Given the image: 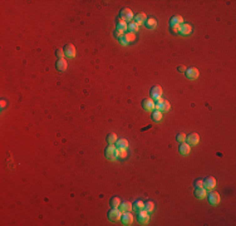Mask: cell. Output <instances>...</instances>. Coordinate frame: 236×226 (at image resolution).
Here are the masks:
<instances>
[{
  "instance_id": "6da1fadb",
  "label": "cell",
  "mask_w": 236,
  "mask_h": 226,
  "mask_svg": "<svg viewBox=\"0 0 236 226\" xmlns=\"http://www.w3.org/2000/svg\"><path fill=\"white\" fill-rule=\"evenodd\" d=\"M154 108L161 110V112H167V110L171 109V104H170L168 100L158 98V99H156V102H154Z\"/></svg>"
},
{
  "instance_id": "7a4b0ae2",
  "label": "cell",
  "mask_w": 236,
  "mask_h": 226,
  "mask_svg": "<svg viewBox=\"0 0 236 226\" xmlns=\"http://www.w3.org/2000/svg\"><path fill=\"white\" fill-rule=\"evenodd\" d=\"M104 155H106V158L111 160V161L117 160L118 158V148L114 145H108L104 151Z\"/></svg>"
},
{
  "instance_id": "3957f363",
  "label": "cell",
  "mask_w": 236,
  "mask_h": 226,
  "mask_svg": "<svg viewBox=\"0 0 236 226\" xmlns=\"http://www.w3.org/2000/svg\"><path fill=\"white\" fill-rule=\"evenodd\" d=\"M119 18H121V20H123V22H131L132 19H133V13H132V10L131 9H128V8H123L121 12H119Z\"/></svg>"
},
{
  "instance_id": "277c9868",
  "label": "cell",
  "mask_w": 236,
  "mask_h": 226,
  "mask_svg": "<svg viewBox=\"0 0 236 226\" xmlns=\"http://www.w3.org/2000/svg\"><path fill=\"white\" fill-rule=\"evenodd\" d=\"M121 216H122V211H121L119 208H112V210H109L108 213H107L108 220H111V221H113V222L121 220Z\"/></svg>"
},
{
  "instance_id": "5b68a950",
  "label": "cell",
  "mask_w": 236,
  "mask_h": 226,
  "mask_svg": "<svg viewBox=\"0 0 236 226\" xmlns=\"http://www.w3.org/2000/svg\"><path fill=\"white\" fill-rule=\"evenodd\" d=\"M151 98L152 99H158V98H161V95H162V87L161 85H153L152 88H151Z\"/></svg>"
},
{
  "instance_id": "8992f818",
  "label": "cell",
  "mask_w": 236,
  "mask_h": 226,
  "mask_svg": "<svg viewBox=\"0 0 236 226\" xmlns=\"http://www.w3.org/2000/svg\"><path fill=\"white\" fill-rule=\"evenodd\" d=\"M142 107L144 110L152 112V110H154V100L152 98H144L142 100Z\"/></svg>"
},
{
  "instance_id": "52a82bcc",
  "label": "cell",
  "mask_w": 236,
  "mask_h": 226,
  "mask_svg": "<svg viewBox=\"0 0 236 226\" xmlns=\"http://www.w3.org/2000/svg\"><path fill=\"white\" fill-rule=\"evenodd\" d=\"M134 39H136V35H134L133 33H124L123 37L119 39V42H121L122 45H128V44L132 43Z\"/></svg>"
},
{
  "instance_id": "ba28073f",
  "label": "cell",
  "mask_w": 236,
  "mask_h": 226,
  "mask_svg": "<svg viewBox=\"0 0 236 226\" xmlns=\"http://www.w3.org/2000/svg\"><path fill=\"white\" fill-rule=\"evenodd\" d=\"M220 201H221V197H220V193H218V192L212 191V192H210V193H208V202H210L212 206L218 205V203H220Z\"/></svg>"
},
{
  "instance_id": "9c48e42d",
  "label": "cell",
  "mask_w": 236,
  "mask_h": 226,
  "mask_svg": "<svg viewBox=\"0 0 236 226\" xmlns=\"http://www.w3.org/2000/svg\"><path fill=\"white\" fill-rule=\"evenodd\" d=\"M186 141L190 146H196L200 143V136L197 133H190L187 137H186Z\"/></svg>"
},
{
  "instance_id": "30bf717a",
  "label": "cell",
  "mask_w": 236,
  "mask_h": 226,
  "mask_svg": "<svg viewBox=\"0 0 236 226\" xmlns=\"http://www.w3.org/2000/svg\"><path fill=\"white\" fill-rule=\"evenodd\" d=\"M203 181V187L206 188V190H212L215 186H216V180H215V177H212V176H208V177H206L205 180H202Z\"/></svg>"
},
{
  "instance_id": "8fae6325",
  "label": "cell",
  "mask_w": 236,
  "mask_h": 226,
  "mask_svg": "<svg viewBox=\"0 0 236 226\" xmlns=\"http://www.w3.org/2000/svg\"><path fill=\"white\" fill-rule=\"evenodd\" d=\"M138 221H139L141 225L148 223V221H149V215H148V212H147L146 210L138 211Z\"/></svg>"
},
{
  "instance_id": "7c38bea8",
  "label": "cell",
  "mask_w": 236,
  "mask_h": 226,
  "mask_svg": "<svg viewBox=\"0 0 236 226\" xmlns=\"http://www.w3.org/2000/svg\"><path fill=\"white\" fill-rule=\"evenodd\" d=\"M121 221H122L123 225H132V222H133V215L131 213V211L123 212L122 216H121Z\"/></svg>"
},
{
  "instance_id": "4fadbf2b",
  "label": "cell",
  "mask_w": 236,
  "mask_h": 226,
  "mask_svg": "<svg viewBox=\"0 0 236 226\" xmlns=\"http://www.w3.org/2000/svg\"><path fill=\"white\" fill-rule=\"evenodd\" d=\"M178 33H180L181 35H190V34L192 33V27H191L190 24H187V23H182V24L180 25Z\"/></svg>"
},
{
  "instance_id": "5bb4252c",
  "label": "cell",
  "mask_w": 236,
  "mask_h": 226,
  "mask_svg": "<svg viewBox=\"0 0 236 226\" xmlns=\"http://www.w3.org/2000/svg\"><path fill=\"white\" fill-rule=\"evenodd\" d=\"M182 23H183V18H182L181 15H175V17H172L171 20H170V27H171V28H178Z\"/></svg>"
},
{
  "instance_id": "9a60e30c",
  "label": "cell",
  "mask_w": 236,
  "mask_h": 226,
  "mask_svg": "<svg viewBox=\"0 0 236 226\" xmlns=\"http://www.w3.org/2000/svg\"><path fill=\"white\" fill-rule=\"evenodd\" d=\"M64 55L68 57V58H74L75 57V48L73 44H67L64 47Z\"/></svg>"
},
{
  "instance_id": "2e32d148",
  "label": "cell",
  "mask_w": 236,
  "mask_h": 226,
  "mask_svg": "<svg viewBox=\"0 0 236 226\" xmlns=\"http://www.w3.org/2000/svg\"><path fill=\"white\" fill-rule=\"evenodd\" d=\"M185 74H186V77H187L188 79H197L198 75H200V72H198V69H196V68H188V69H186Z\"/></svg>"
},
{
  "instance_id": "e0dca14e",
  "label": "cell",
  "mask_w": 236,
  "mask_h": 226,
  "mask_svg": "<svg viewBox=\"0 0 236 226\" xmlns=\"http://www.w3.org/2000/svg\"><path fill=\"white\" fill-rule=\"evenodd\" d=\"M178 151H180V153L181 155H183V156H187L190 152H191V146L188 145V143H185V142H182L180 146H178Z\"/></svg>"
},
{
  "instance_id": "ac0fdd59",
  "label": "cell",
  "mask_w": 236,
  "mask_h": 226,
  "mask_svg": "<svg viewBox=\"0 0 236 226\" xmlns=\"http://www.w3.org/2000/svg\"><path fill=\"white\" fill-rule=\"evenodd\" d=\"M206 195H207V190H206L205 187H198V188L195 190V196H196L197 198H200V200L205 198Z\"/></svg>"
},
{
  "instance_id": "d6986e66",
  "label": "cell",
  "mask_w": 236,
  "mask_h": 226,
  "mask_svg": "<svg viewBox=\"0 0 236 226\" xmlns=\"http://www.w3.org/2000/svg\"><path fill=\"white\" fill-rule=\"evenodd\" d=\"M67 65H68V63H67V60L63 58V59H58L57 60V64H55V67H57V69L59 70V72H64L65 69H67Z\"/></svg>"
},
{
  "instance_id": "ffe728a7",
  "label": "cell",
  "mask_w": 236,
  "mask_h": 226,
  "mask_svg": "<svg viewBox=\"0 0 236 226\" xmlns=\"http://www.w3.org/2000/svg\"><path fill=\"white\" fill-rule=\"evenodd\" d=\"M116 147H117L118 150H127V148H128V141L124 140V138L117 140V142H116Z\"/></svg>"
},
{
  "instance_id": "44dd1931",
  "label": "cell",
  "mask_w": 236,
  "mask_h": 226,
  "mask_svg": "<svg viewBox=\"0 0 236 226\" xmlns=\"http://www.w3.org/2000/svg\"><path fill=\"white\" fill-rule=\"evenodd\" d=\"M152 121H153V122H160V121H162V112L158 110V109L152 110Z\"/></svg>"
},
{
  "instance_id": "7402d4cb",
  "label": "cell",
  "mask_w": 236,
  "mask_h": 226,
  "mask_svg": "<svg viewBox=\"0 0 236 226\" xmlns=\"http://www.w3.org/2000/svg\"><path fill=\"white\" fill-rule=\"evenodd\" d=\"M146 20H147V15H146L144 13H139V14H137V15L134 17V22H136L138 25L144 24Z\"/></svg>"
},
{
  "instance_id": "603a6c76",
  "label": "cell",
  "mask_w": 236,
  "mask_h": 226,
  "mask_svg": "<svg viewBox=\"0 0 236 226\" xmlns=\"http://www.w3.org/2000/svg\"><path fill=\"white\" fill-rule=\"evenodd\" d=\"M117 30L124 34V32H127V30H128V24H127L126 22H123V20H121V19H119V20H118V23H117Z\"/></svg>"
},
{
  "instance_id": "cb8c5ba5",
  "label": "cell",
  "mask_w": 236,
  "mask_h": 226,
  "mask_svg": "<svg viewBox=\"0 0 236 226\" xmlns=\"http://www.w3.org/2000/svg\"><path fill=\"white\" fill-rule=\"evenodd\" d=\"M144 27H146L147 29H154V28L157 27L156 19H154V18H148V19L144 22Z\"/></svg>"
},
{
  "instance_id": "d4e9b609",
  "label": "cell",
  "mask_w": 236,
  "mask_h": 226,
  "mask_svg": "<svg viewBox=\"0 0 236 226\" xmlns=\"http://www.w3.org/2000/svg\"><path fill=\"white\" fill-rule=\"evenodd\" d=\"M118 208H119L122 212H127V211H131L133 207H132V203H131V202L124 201V202H121V205H119Z\"/></svg>"
},
{
  "instance_id": "484cf974",
  "label": "cell",
  "mask_w": 236,
  "mask_h": 226,
  "mask_svg": "<svg viewBox=\"0 0 236 226\" xmlns=\"http://www.w3.org/2000/svg\"><path fill=\"white\" fill-rule=\"evenodd\" d=\"M121 198L118 197V196H113L111 200H109V205L112 206V208H118L119 207V205H121Z\"/></svg>"
},
{
  "instance_id": "4316f807",
  "label": "cell",
  "mask_w": 236,
  "mask_h": 226,
  "mask_svg": "<svg viewBox=\"0 0 236 226\" xmlns=\"http://www.w3.org/2000/svg\"><path fill=\"white\" fill-rule=\"evenodd\" d=\"M138 29H139V25L136 23V22H129L128 23V32L129 33H137L138 32Z\"/></svg>"
},
{
  "instance_id": "83f0119b",
  "label": "cell",
  "mask_w": 236,
  "mask_h": 226,
  "mask_svg": "<svg viewBox=\"0 0 236 226\" xmlns=\"http://www.w3.org/2000/svg\"><path fill=\"white\" fill-rule=\"evenodd\" d=\"M132 207H133V210L134 211H141V210H143L144 208V202H142V201H139V200H137L136 202H134V205H132Z\"/></svg>"
},
{
  "instance_id": "f1b7e54d",
  "label": "cell",
  "mask_w": 236,
  "mask_h": 226,
  "mask_svg": "<svg viewBox=\"0 0 236 226\" xmlns=\"http://www.w3.org/2000/svg\"><path fill=\"white\" fill-rule=\"evenodd\" d=\"M107 142H108L109 145H114V143L117 142V135H116V133H109V135L107 136Z\"/></svg>"
},
{
  "instance_id": "f546056e",
  "label": "cell",
  "mask_w": 236,
  "mask_h": 226,
  "mask_svg": "<svg viewBox=\"0 0 236 226\" xmlns=\"http://www.w3.org/2000/svg\"><path fill=\"white\" fill-rule=\"evenodd\" d=\"M143 210H146L148 213H149V212H152V211L154 210V203H153L152 201L146 202V203H144V208H143Z\"/></svg>"
},
{
  "instance_id": "4dcf8cb0",
  "label": "cell",
  "mask_w": 236,
  "mask_h": 226,
  "mask_svg": "<svg viewBox=\"0 0 236 226\" xmlns=\"http://www.w3.org/2000/svg\"><path fill=\"white\" fill-rule=\"evenodd\" d=\"M176 140H177V142L182 143V142H185V141H186V136H185L183 133H178V135L176 136Z\"/></svg>"
},
{
  "instance_id": "1f68e13d",
  "label": "cell",
  "mask_w": 236,
  "mask_h": 226,
  "mask_svg": "<svg viewBox=\"0 0 236 226\" xmlns=\"http://www.w3.org/2000/svg\"><path fill=\"white\" fill-rule=\"evenodd\" d=\"M127 151L126 150H118V158H126Z\"/></svg>"
},
{
  "instance_id": "d6a6232c",
  "label": "cell",
  "mask_w": 236,
  "mask_h": 226,
  "mask_svg": "<svg viewBox=\"0 0 236 226\" xmlns=\"http://www.w3.org/2000/svg\"><path fill=\"white\" fill-rule=\"evenodd\" d=\"M55 54H57V57H58L59 59H63V57H65V55H64V50H63V49H57Z\"/></svg>"
},
{
  "instance_id": "836d02e7",
  "label": "cell",
  "mask_w": 236,
  "mask_h": 226,
  "mask_svg": "<svg viewBox=\"0 0 236 226\" xmlns=\"http://www.w3.org/2000/svg\"><path fill=\"white\" fill-rule=\"evenodd\" d=\"M198 187H203V181L202 180H196L195 181V188H198Z\"/></svg>"
},
{
  "instance_id": "e575fe53",
  "label": "cell",
  "mask_w": 236,
  "mask_h": 226,
  "mask_svg": "<svg viewBox=\"0 0 236 226\" xmlns=\"http://www.w3.org/2000/svg\"><path fill=\"white\" fill-rule=\"evenodd\" d=\"M177 69H178L180 72H182V73H185V72H186V67H185V65H180Z\"/></svg>"
}]
</instances>
